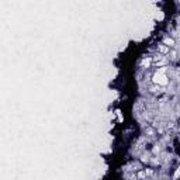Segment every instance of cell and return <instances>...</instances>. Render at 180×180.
I'll return each mask as SVG.
<instances>
[{"label": "cell", "instance_id": "7a4b0ae2", "mask_svg": "<svg viewBox=\"0 0 180 180\" xmlns=\"http://www.w3.org/2000/svg\"><path fill=\"white\" fill-rule=\"evenodd\" d=\"M163 45H166L168 48H173V47L176 45V42H175V40H173V38H170V37H166V38L163 40Z\"/></svg>", "mask_w": 180, "mask_h": 180}, {"label": "cell", "instance_id": "3957f363", "mask_svg": "<svg viewBox=\"0 0 180 180\" xmlns=\"http://www.w3.org/2000/svg\"><path fill=\"white\" fill-rule=\"evenodd\" d=\"M151 64H152V58H151V56H149V58H144V59L141 61V66H142V68H148Z\"/></svg>", "mask_w": 180, "mask_h": 180}, {"label": "cell", "instance_id": "6da1fadb", "mask_svg": "<svg viewBox=\"0 0 180 180\" xmlns=\"http://www.w3.org/2000/svg\"><path fill=\"white\" fill-rule=\"evenodd\" d=\"M166 69L168 68H160V69H158L155 73H153V76H152V82L155 83V85L158 86H166L168 83H169V77L166 76Z\"/></svg>", "mask_w": 180, "mask_h": 180}]
</instances>
